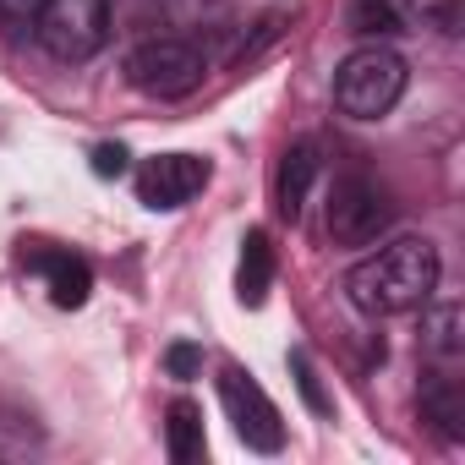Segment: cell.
<instances>
[{"instance_id": "6da1fadb", "label": "cell", "mask_w": 465, "mask_h": 465, "mask_svg": "<svg viewBox=\"0 0 465 465\" xmlns=\"http://www.w3.org/2000/svg\"><path fill=\"white\" fill-rule=\"evenodd\" d=\"M345 291H351L356 312H367V318L427 307V296L438 291V252H432V242H416V236L389 242L345 274Z\"/></svg>"}, {"instance_id": "7a4b0ae2", "label": "cell", "mask_w": 465, "mask_h": 465, "mask_svg": "<svg viewBox=\"0 0 465 465\" xmlns=\"http://www.w3.org/2000/svg\"><path fill=\"white\" fill-rule=\"evenodd\" d=\"M405 83H411V72L389 45H361L334 72V104L351 121H378V115H389L400 104Z\"/></svg>"}, {"instance_id": "3957f363", "label": "cell", "mask_w": 465, "mask_h": 465, "mask_svg": "<svg viewBox=\"0 0 465 465\" xmlns=\"http://www.w3.org/2000/svg\"><path fill=\"white\" fill-rule=\"evenodd\" d=\"M34 39L55 61H88L110 39V0H45L34 12Z\"/></svg>"}, {"instance_id": "277c9868", "label": "cell", "mask_w": 465, "mask_h": 465, "mask_svg": "<svg viewBox=\"0 0 465 465\" xmlns=\"http://www.w3.org/2000/svg\"><path fill=\"white\" fill-rule=\"evenodd\" d=\"M219 400H224V416H230V427H236V438H242L247 449H258V454H280V449H285V416H280V405L258 389L252 372L224 367V372H219Z\"/></svg>"}, {"instance_id": "5b68a950", "label": "cell", "mask_w": 465, "mask_h": 465, "mask_svg": "<svg viewBox=\"0 0 465 465\" xmlns=\"http://www.w3.org/2000/svg\"><path fill=\"white\" fill-rule=\"evenodd\" d=\"M126 83L148 99H186L203 83V55L181 39H148L126 55Z\"/></svg>"}, {"instance_id": "8992f818", "label": "cell", "mask_w": 465, "mask_h": 465, "mask_svg": "<svg viewBox=\"0 0 465 465\" xmlns=\"http://www.w3.org/2000/svg\"><path fill=\"white\" fill-rule=\"evenodd\" d=\"M389 197L367 181V175H340L334 197H329V236L340 247H367L378 242V230L389 224Z\"/></svg>"}, {"instance_id": "52a82bcc", "label": "cell", "mask_w": 465, "mask_h": 465, "mask_svg": "<svg viewBox=\"0 0 465 465\" xmlns=\"http://www.w3.org/2000/svg\"><path fill=\"white\" fill-rule=\"evenodd\" d=\"M208 186V159L197 153H159L137 170V197L148 208H181Z\"/></svg>"}, {"instance_id": "ba28073f", "label": "cell", "mask_w": 465, "mask_h": 465, "mask_svg": "<svg viewBox=\"0 0 465 465\" xmlns=\"http://www.w3.org/2000/svg\"><path fill=\"white\" fill-rule=\"evenodd\" d=\"M312 181H318V143H296V148L285 153V164H280V181H274V203H280V213H285L291 224L302 219Z\"/></svg>"}, {"instance_id": "9c48e42d", "label": "cell", "mask_w": 465, "mask_h": 465, "mask_svg": "<svg viewBox=\"0 0 465 465\" xmlns=\"http://www.w3.org/2000/svg\"><path fill=\"white\" fill-rule=\"evenodd\" d=\"M269 285H274V247H269L263 230H247V242H242V269H236V296H242L247 307H263Z\"/></svg>"}, {"instance_id": "30bf717a", "label": "cell", "mask_w": 465, "mask_h": 465, "mask_svg": "<svg viewBox=\"0 0 465 465\" xmlns=\"http://www.w3.org/2000/svg\"><path fill=\"white\" fill-rule=\"evenodd\" d=\"M39 269H45V285H50V302H55V307H83V302H88L94 269H88L83 258H72V252H45Z\"/></svg>"}, {"instance_id": "8fae6325", "label": "cell", "mask_w": 465, "mask_h": 465, "mask_svg": "<svg viewBox=\"0 0 465 465\" xmlns=\"http://www.w3.org/2000/svg\"><path fill=\"white\" fill-rule=\"evenodd\" d=\"M164 443H170V460L175 465H192L203 460V411L192 400H175L170 416H164Z\"/></svg>"}, {"instance_id": "7c38bea8", "label": "cell", "mask_w": 465, "mask_h": 465, "mask_svg": "<svg viewBox=\"0 0 465 465\" xmlns=\"http://www.w3.org/2000/svg\"><path fill=\"white\" fill-rule=\"evenodd\" d=\"M421 411H427L449 438H465V411H460L454 378H427V389H421Z\"/></svg>"}, {"instance_id": "4fadbf2b", "label": "cell", "mask_w": 465, "mask_h": 465, "mask_svg": "<svg viewBox=\"0 0 465 465\" xmlns=\"http://www.w3.org/2000/svg\"><path fill=\"white\" fill-rule=\"evenodd\" d=\"M351 28L367 34V39H383L400 28V12L389 6V0H351Z\"/></svg>"}, {"instance_id": "5bb4252c", "label": "cell", "mask_w": 465, "mask_h": 465, "mask_svg": "<svg viewBox=\"0 0 465 465\" xmlns=\"http://www.w3.org/2000/svg\"><path fill=\"white\" fill-rule=\"evenodd\" d=\"M291 372H296V389H302L307 411H312V416H329V411H334V400L323 394V383H318V367H312V356H307V351H291Z\"/></svg>"}, {"instance_id": "9a60e30c", "label": "cell", "mask_w": 465, "mask_h": 465, "mask_svg": "<svg viewBox=\"0 0 465 465\" xmlns=\"http://www.w3.org/2000/svg\"><path fill=\"white\" fill-rule=\"evenodd\" d=\"M405 6L443 34H460V23H465V0H405Z\"/></svg>"}, {"instance_id": "2e32d148", "label": "cell", "mask_w": 465, "mask_h": 465, "mask_svg": "<svg viewBox=\"0 0 465 465\" xmlns=\"http://www.w3.org/2000/svg\"><path fill=\"white\" fill-rule=\"evenodd\" d=\"M454 323H460V307H438V312L427 318V351H438V356H460V334H454Z\"/></svg>"}, {"instance_id": "e0dca14e", "label": "cell", "mask_w": 465, "mask_h": 465, "mask_svg": "<svg viewBox=\"0 0 465 465\" xmlns=\"http://www.w3.org/2000/svg\"><path fill=\"white\" fill-rule=\"evenodd\" d=\"M164 372H170V378H197V372H203V351H197L192 340H175V345L164 351Z\"/></svg>"}, {"instance_id": "ac0fdd59", "label": "cell", "mask_w": 465, "mask_h": 465, "mask_svg": "<svg viewBox=\"0 0 465 465\" xmlns=\"http://www.w3.org/2000/svg\"><path fill=\"white\" fill-rule=\"evenodd\" d=\"M132 170V153L121 148V143H99L94 148V175L99 181H115V175H126Z\"/></svg>"}, {"instance_id": "d6986e66", "label": "cell", "mask_w": 465, "mask_h": 465, "mask_svg": "<svg viewBox=\"0 0 465 465\" xmlns=\"http://www.w3.org/2000/svg\"><path fill=\"white\" fill-rule=\"evenodd\" d=\"M0 17H6V6H0Z\"/></svg>"}]
</instances>
